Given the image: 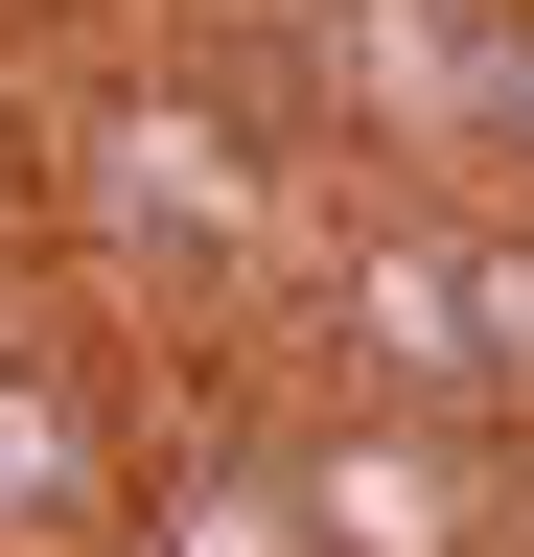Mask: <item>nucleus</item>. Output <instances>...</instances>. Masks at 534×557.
<instances>
[{
	"instance_id": "nucleus-1",
	"label": "nucleus",
	"mask_w": 534,
	"mask_h": 557,
	"mask_svg": "<svg viewBox=\"0 0 534 557\" xmlns=\"http://www.w3.org/2000/svg\"><path fill=\"white\" fill-rule=\"evenodd\" d=\"M116 557H325L280 465H163L140 511H116Z\"/></svg>"
}]
</instances>
